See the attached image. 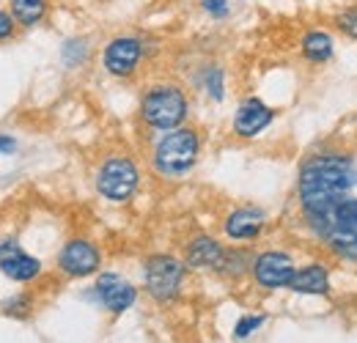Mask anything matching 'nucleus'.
I'll use <instances>...</instances> for the list:
<instances>
[{"label":"nucleus","mask_w":357,"mask_h":343,"mask_svg":"<svg viewBox=\"0 0 357 343\" xmlns=\"http://www.w3.org/2000/svg\"><path fill=\"white\" fill-rule=\"evenodd\" d=\"M143 55H146V44L140 36L132 33H119L113 36L110 42L105 44L102 49V66L110 77L116 80H127L137 72V66L143 63Z\"/></svg>","instance_id":"nucleus-8"},{"label":"nucleus","mask_w":357,"mask_h":343,"mask_svg":"<svg viewBox=\"0 0 357 343\" xmlns=\"http://www.w3.org/2000/svg\"><path fill=\"white\" fill-rule=\"evenodd\" d=\"M93 297L96 302L113 313V316H121L137 302V286H132L127 277H121L119 272H102L96 275V283H93Z\"/></svg>","instance_id":"nucleus-11"},{"label":"nucleus","mask_w":357,"mask_h":343,"mask_svg":"<svg viewBox=\"0 0 357 343\" xmlns=\"http://www.w3.org/2000/svg\"><path fill=\"white\" fill-rule=\"evenodd\" d=\"M137 113L146 127L162 135V132L184 127V121L190 116V96L174 80H160L140 93Z\"/></svg>","instance_id":"nucleus-3"},{"label":"nucleus","mask_w":357,"mask_h":343,"mask_svg":"<svg viewBox=\"0 0 357 343\" xmlns=\"http://www.w3.org/2000/svg\"><path fill=\"white\" fill-rule=\"evenodd\" d=\"M0 272L17 283H33L42 275V261L28 256L17 239H0Z\"/></svg>","instance_id":"nucleus-13"},{"label":"nucleus","mask_w":357,"mask_h":343,"mask_svg":"<svg viewBox=\"0 0 357 343\" xmlns=\"http://www.w3.org/2000/svg\"><path fill=\"white\" fill-rule=\"evenodd\" d=\"M253 258H256V253H253L248 245H228V247H225L223 264H220V269H218L215 275L228 280V283H239V280H245V277L250 275Z\"/></svg>","instance_id":"nucleus-17"},{"label":"nucleus","mask_w":357,"mask_h":343,"mask_svg":"<svg viewBox=\"0 0 357 343\" xmlns=\"http://www.w3.org/2000/svg\"><path fill=\"white\" fill-rule=\"evenodd\" d=\"M289 291L297 297H330L333 294V275H330L327 261L313 258L308 264L297 266Z\"/></svg>","instance_id":"nucleus-14"},{"label":"nucleus","mask_w":357,"mask_h":343,"mask_svg":"<svg viewBox=\"0 0 357 343\" xmlns=\"http://www.w3.org/2000/svg\"><path fill=\"white\" fill-rule=\"evenodd\" d=\"M31 307H33V297H31V294H17V297L3 302V313H6V316H17V319L28 316Z\"/></svg>","instance_id":"nucleus-23"},{"label":"nucleus","mask_w":357,"mask_h":343,"mask_svg":"<svg viewBox=\"0 0 357 343\" xmlns=\"http://www.w3.org/2000/svg\"><path fill=\"white\" fill-rule=\"evenodd\" d=\"M198 88H204L209 99L223 102V96H225L223 66H220V63H204V66H201V72H198Z\"/></svg>","instance_id":"nucleus-19"},{"label":"nucleus","mask_w":357,"mask_h":343,"mask_svg":"<svg viewBox=\"0 0 357 343\" xmlns=\"http://www.w3.org/2000/svg\"><path fill=\"white\" fill-rule=\"evenodd\" d=\"M55 266L63 277L69 280H83L99 272L102 266V250L86 239V236H72L55 256Z\"/></svg>","instance_id":"nucleus-9"},{"label":"nucleus","mask_w":357,"mask_h":343,"mask_svg":"<svg viewBox=\"0 0 357 343\" xmlns=\"http://www.w3.org/2000/svg\"><path fill=\"white\" fill-rule=\"evenodd\" d=\"M47 0H11V17L22 28H33L47 17Z\"/></svg>","instance_id":"nucleus-18"},{"label":"nucleus","mask_w":357,"mask_h":343,"mask_svg":"<svg viewBox=\"0 0 357 343\" xmlns=\"http://www.w3.org/2000/svg\"><path fill=\"white\" fill-rule=\"evenodd\" d=\"M14 33H17V20L11 17V11H3L0 8V42L11 39Z\"/></svg>","instance_id":"nucleus-25"},{"label":"nucleus","mask_w":357,"mask_h":343,"mask_svg":"<svg viewBox=\"0 0 357 343\" xmlns=\"http://www.w3.org/2000/svg\"><path fill=\"white\" fill-rule=\"evenodd\" d=\"M357 187V160L347 148H316L297 168L294 198L300 206V222L305 234L330 215Z\"/></svg>","instance_id":"nucleus-1"},{"label":"nucleus","mask_w":357,"mask_h":343,"mask_svg":"<svg viewBox=\"0 0 357 343\" xmlns=\"http://www.w3.org/2000/svg\"><path fill=\"white\" fill-rule=\"evenodd\" d=\"M275 119H278V110L272 105H267L259 96H245L236 105V113H234V121H231V132L236 137H242V140H253L261 132H267Z\"/></svg>","instance_id":"nucleus-10"},{"label":"nucleus","mask_w":357,"mask_h":343,"mask_svg":"<svg viewBox=\"0 0 357 343\" xmlns=\"http://www.w3.org/2000/svg\"><path fill=\"white\" fill-rule=\"evenodd\" d=\"M333 28L338 36L349 39V42H357V3L352 6H344L333 14Z\"/></svg>","instance_id":"nucleus-21"},{"label":"nucleus","mask_w":357,"mask_h":343,"mask_svg":"<svg viewBox=\"0 0 357 343\" xmlns=\"http://www.w3.org/2000/svg\"><path fill=\"white\" fill-rule=\"evenodd\" d=\"M225 256V245L209 234H195L184 245V264L195 272H218Z\"/></svg>","instance_id":"nucleus-15"},{"label":"nucleus","mask_w":357,"mask_h":343,"mask_svg":"<svg viewBox=\"0 0 357 343\" xmlns=\"http://www.w3.org/2000/svg\"><path fill=\"white\" fill-rule=\"evenodd\" d=\"M8 151H14V140L6 137V135H0V154H8Z\"/></svg>","instance_id":"nucleus-26"},{"label":"nucleus","mask_w":357,"mask_h":343,"mask_svg":"<svg viewBox=\"0 0 357 343\" xmlns=\"http://www.w3.org/2000/svg\"><path fill=\"white\" fill-rule=\"evenodd\" d=\"M294 272H297V261L291 253L269 247V250L256 253L250 277L261 291H289Z\"/></svg>","instance_id":"nucleus-7"},{"label":"nucleus","mask_w":357,"mask_h":343,"mask_svg":"<svg viewBox=\"0 0 357 343\" xmlns=\"http://www.w3.org/2000/svg\"><path fill=\"white\" fill-rule=\"evenodd\" d=\"M300 55L311 66H327L335 58V36L327 28H308L300 36Z\"/></svg>","instance_id":"nucleus-16"},{"label":"nucleus","mask_w":357,"mask_h":343,"mask_svg":"<svg viewBox=\"0 0 357 343\" xmlns=\"http://www.w3.org/2000/svg\"><path fill=\"white\" fill-rule=\"evenodd\" d=\"M93 187L107 204H130L140 187V168L132 157L113 154L96 168Z\"/></svg>","instance_id":"nucleus-6"},{"label":"nucleus","mask_w":357,"mask_h":343,"mask_svg":"<svg viewBox=\"0 0 357 343\" xmlns=\"http://www.w3.org/2000/svg\"><path fill=\"white\" fill-rule=\"evenodd\" d=\"M267 222L269 217L261 206H236L223 217V234L231 245H250L264 234Z\"/></svg>","instance_id":"nucleus-12"},{"label":"nucleus","mask_w":357,"mask_h":343,"mask_svg":"<svg viewBox=\"0 0 357 343\" xmlns=\"http://www.w3.org/2000/svg\"><path fill=\"white\" fill-rule=\"evenodd\" d=\"M89 39L83 36H75V39H66L63 47H61V58H63V66L66 69H77L89 61Z\"/></svg>","instance_id":"nucleus-20"},{"label":"nucleus","mask_w":357,"mask_h":343,"mask_svg":"<svg viewBox=\"0 0 357 343\" xmlns=\"http://www.w3.org/2000/svg\"><path fill=\"white\" fill-rule=\"evenodd\" d=\"M201 157V132L195 127H176L162 132L151 148V165L154 173L162 178L178 181L190 176Z\"/></svg>","instance_id":"nucleus-2"},{"label":"nucleus","mask_w":357,"mask_h":343,"mask_svg":"<svg viewBox=\"0 0 357 343\" xmlns=\"http://www.w3.org/2000/svg\"><path fill=\"white\" fill-rule=\"evenodd\" d=\"M313 242L327 250L341 264H355L357 266V198H344L330 215L324 217L311 234Z\"/></svg>","instance_id":"nucleus-4"},{"label":"nucleus","mask_w":357,"mask_h":343,"mask_svg":"<svg viewBox=\"0 0 357 343\" xmlns=\"http://www.w3.org/2000/svg\"><path fill=\"white\" fill-rule=\"evenodd\" d=\"M264 321H267L264 313H245V316L234 324V338H236V341H245V338L256 335V333L264 327Z\"/></svg>","instance_id":"nucleus-22"},{"label":"nucleus","mask_w":357,"mask_h":343,"mask_svg":"<svg viewBox=\"0 0 357 343\" xmlns=\"http://www.w3.org/2000/svg\"><path fill=\"white\" fill-rule=\"evenodd\" d=\"M201 8H204L212 20H225V17L231 14L228 0H201Z\"/></svg>","instance_id":"nucleus-24"},{"label":"nucleus","mask_w":357,"mask_h":343,"mask_svg":"<svg viewBox=\"0 0 357 343\" xmlns=\"http://www.w3.org/2000/svg\"><path fill=\"white\" fill-rule=\"evenodd\" d=\"M187 264L174 253H151L143 258V291L157 305H171L178 300L184 280H187Z\"/></svg>","instance_id":"nucleus-5"}]
</instances>
